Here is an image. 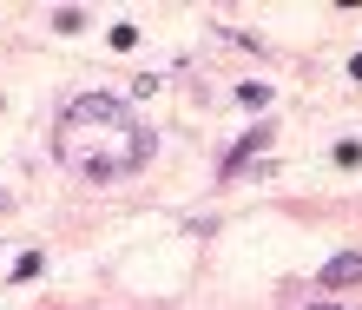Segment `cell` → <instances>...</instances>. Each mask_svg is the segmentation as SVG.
<instances>
[{
    "label": "cell",
    "instance_id": "6da1fadb",
    "mask_svg": "<svg viewBox=\"0 0 362 310\" xmlns=\"http://www.w3.org/2000/svg\"><path fill=\"white\" fill-rule=\"evenodd\" d=\"M53 152L66 172L93 178V185H119L132 178L145 159H152V132L132 119V106L112 93H79L66 113H59V132H53Z\"/></svg>",
    "mask_w": 362,
    "mask_h": 310
},
{
    "label": "cell",
    "instance_id": "5b68a950",
    "mask_svg": "<svg viewBox=\"0 0 362 310\" xmlns=\"http://www.w3.org/2000/svg\"><path fill=\"white\" fill-rule=\"evenodd\" d=\"M40 264H47L40 251H20V258H13V277H20V284H27V277H40Z\"/></svg>",
    "mask_w": 362,
    "mask_h": 310
},
{
    "label": "cell",
    "instance_id": "7a4b0ae2",
    "mask_svg": "<svg viewBox=\"0 0 362 310\" xmlns=\"http://www.w3.org/2000/svg\"><path fill=\"white\" fill-rule=\"evenodd\" d=\"M323 284H329V291H343V284H362V258H356V251L329 258V264H323Z\"/></svg>",
    "mask_w": 362,
    "mask_h": 310
},
{
    "label": "cell",
    "instance_id": "277c9868",
    "mask_svg": "<svg viewBox=\"0 0 362 310\" xmlns=\"http://www.w3.org/2000/svg\"><path fill=\"white\" fill-rule=\"evenodd\" d=\"M238 106L264 113V106H270V86H264V79H244V86H238Z\"/></svg>",
    "mask_w": 362,
    "mask_h": 310
},
{
    "label": "cell",
    "instance_id": "52a82bcc",
    "mask_svg": "<svg viewBox=\"0 0 362 310\" xmlns=\"http://www.w3.org/2000/svg\"><path fill=\"white\" fill-rule=\"evenodd\" d=\"M349 73H356V79H362V53H356V59H349Z\"/></svg>",
    "mask_w": 362,
    "mask_h": 310
},
{
    "label": "cell",
    "instance_id": "ba28073f",
    "mask_svg": "<svg viewBox=\"0 0 362 310\" xmlns=\"http://www.w3.org/2000/svg\"><path fill=\"white\" fill-rule=\"evenodd\" d=\"M310 310H343V304H310Z\"/></svg>",
    "mask_w": 362,
    "mask_h": 310
},
{
    "label": "cell",
    "instance_id": "8992f818",
    "mask_svg": "<svg viewBox=\"0 0 362 310\" xmlns=\"http://www.w3.org/2000/svg\"><path fill=\"white\" fill-rule=\"evenodd\" d=\"M53 27H59V33H79V27H86V13H79V7H59Z\"/></svg>",
    "mask_w": 362,
    "mask_h": 310
},
{
    "label": "cell",
    "instance_id": "3957f363",
    "mask_svg": "<svg viewBox=\"0 0 362 310\" xmlns=\"http://www.w3.org/2000/svg\"><path fill=\"white\" fill-rule=\"evenodd\" d=\"M264 146H270V126H257V132H244V139H238V152L224 159V172H238V165H250V159H257Z\"/></svg>",
    "mask_w": 362,
    "mask_h": 310
}]
</instances>
